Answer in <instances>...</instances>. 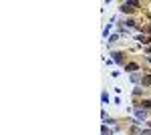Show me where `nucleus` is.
<instances>
[{"label": "nucleus", "mask_w": 151, "mask_h": 135, "mask_svg": "<svg viewBox=\"0 0 151 135\" xmlns=\"http://www.w3.org/2000/svg\"><path fill=\"white\" fill-rule=\"evenodd\" d=\"M139 6V2H123L121 4V12H133Z\"/></svg>", "instance_id": "obj_1"}, {"label": "nucleus", "mask_w": 151, "mask_h": 135, "mask_svg": "<svg viewBox=\"0 0 151 135\" xmlns=\"http://www.w3.org/2000/svg\"><path fill=\"white\" fill-rule=\"evenodd\" d=\"M137 41H139V43H143V45H147L151 39H149V37H143V34H139V37H137Z\"/></svg>", "instance_id": "obj_2"}, {"label": "nucleus", "mask_w": 151, "mask_h": 135, "mask_svg": "<svg viewBox=\"0 0 151 135\" xmlns=\"http://www.w3.org/2000/svg\"><path fill=\"white\" fill-rule=\"evenodd\" d=\"M139 69V65H135V63H131V65H127V71H137Z\"/></svg>", "instance_id": "obj_3"}, {"label": "nucleus", "mask_w": 151, "mask_h": 135, "mask_svg": "<svg viewBox=\"0 0 151 135\" xmlns=\"http://www.w3.org/2000/svg\"><path fill=\"white\" fill-rule=\"evenodd\" d=\"M113 56H115V61H117V63H121V61H123V59H121V56H123L121 52H113Z\"/></svg>", "instance_id": "obj_4"}]
</instances>
